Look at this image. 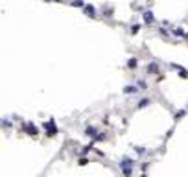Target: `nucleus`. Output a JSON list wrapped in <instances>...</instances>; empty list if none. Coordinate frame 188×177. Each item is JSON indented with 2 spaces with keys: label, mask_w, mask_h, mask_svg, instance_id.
Returning <instances> with one entry per match:
<instances>
[{
  "label": "nucleus",
  "mask_w": 188,
  "mask_h": 177,
  "mask_svg": "<svg viewBox=\"0 0 188 177\" xmlns=\"http://www.w3.org/2000/svg\"><path fill=\"white\" fill-rule=\"evenodd\" d=\"M94 133H96V129H94V127H89V129H87V135H90V137H92Z\"/></svg>",
  "instance_id": "0eeeda50"
},
{
  "label": "nucleus",
  "mask_w": 188,
  "mask_h": 177,
  "mask_svg": "<svg viewBox=\"0 0 188 177\" xmlns=\"http://www.w3.org/2000/svg\"><path fill=\"white\" fill-rule=\"evenodd\" d=\"M85 11H87V13H89V15H90V17H94V13H96V11H94V7H92V6H87V7H85Z\"/></svg>",
  "instance_id": "20e7f679"
},
{
  "label": "nucleus",
  "mask_w": 188,
  "mask_h": 177,
  "mask_svg": "<svg viewBox=\"0 0 188 177\" xmlns=\"http://www.w3.org/2000/svg\"><path fill=\"white\" fill-rule=\"evenodd\" d=\"M144 20H146V22H153V13H151V11H146V13H144Z\"/></svg>",
  "instance_id": "7ed1b4c3"
},
{
  "label": "nucleus",
  "mask_w": 188,
  "mask_h": 177,
  "mask_svg": "<svg viewBox=\"0 0 188 177\" xmlns=\"http://www.w3.org/2000/svg\"><path fill=\"white\" fill-rule=\"evenodd\" d=\"M148 103H150V100H142V102H140V103H138V107H146V105H148Z\"/></svg>",
  "instance_id": "423d86ee"
},
{
  "label": "nucleus",
  "mask_w": 188,
  "mask_h": 177,
  "mask_svg": "<svg viewBox=\"0 0 188 177\" xmlns=\"http://www.w3.org/2000/svg\"><path fill=\"white\" fill-rule=\"evenodd\" d=\"M148 70H151V72H157V65H150V66H148Z\"/></svg>",
  "instance_id": "6e6552de"
},
{
  "label": "nucleus",
  "mask_w": 188,
  "mask_h": 177,
  "mask_svg": "<svg viewBox=\"0 0 188 177\" xmlns=\"http://www.w3.org/2000/svg\"><path fill=\"white\" fill-rule=\"evenodd\" d=\"M126 92H137V87L129 85V87H126Z\"/></svg>",
  "instance_id": "39448f33"
},
{
  "label": "nucleus",
  "mask_w": 188,
  "mask_h": 177,
  "mask_svg": "<svg viewBox=\"0 0 188 177\" xmlns=\"http://www.w3.org/2000/svg\"><path fill=\"white\" fill-rule=\"evenodd\" d=\"M174 35H177V37H186V31L181 30V28H175V30H174Z\"/></svg>",
  "instance_id": "f03ea898"
},
{
  "label": "nucleus",
  "mask_w": 188,
  "mask_h": 177,
  "mask_svg": "<svg viewBox=\"0 0 188 177\" xmlns=\"http://www.w3.org/2000/svg\"><path fill=\"white\" fill-rule=\"evenodd\" d=\"M129 66H137V59H131L129 61Z\"/></svg>",
  "instance_id": "1a4fd4ad"
},
{
  "label": "nucleus",
  "mask_w": 188,
  "mask_h": 177,
  "mask_svg": "<svg viewBox=\"0 0 188 177\" xmlns=\"http://www.w3.org/2000/svg\"><path fill=\"white\" fill-rule=\"evenodd\" d=\"M172 66H174V68H175V70L179 72V76H181V78H188V72L185 70V68H183V66H179V65H175V63H174Z\"/></svg>",
  "instance_id": "f257e3e1"
}]
</instances>
